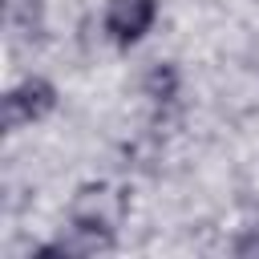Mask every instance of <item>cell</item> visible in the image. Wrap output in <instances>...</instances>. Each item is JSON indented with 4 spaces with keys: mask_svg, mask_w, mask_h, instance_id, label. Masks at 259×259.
<instances>
[{
    "mask_svg": "<svg viewBox=\"0 0 259 259\" xmlns=\"http://www.w3.org/2000/svg\"><path fill=\"white\" fill-rule=\"evenodd\" d=\"M57 109V85L49 77H24L4 93V130H24Z\"/></svg>",
    "mask_w": 259,
    "mask_h": 259,
    "instance_id": "cell-1",
    "label": "cell"
},
{
    "mask_svg": "<svg viewBox=\"0 0 259 259\" xmlns=\"http://www.w3.org/2000/svg\"><path fill=\"white\" fill-rule=\"evenodd\" d=\"M69 219L117 235V227H121V219H125V194H121L117 186H109V182H85V186H77V194L69 198Z\"/></svg>",
    "mask_w": 259,
    "mask_h": 259,
    "instance_id": "cell-2",
    "label": "cell"
},
{
    "mask_svg": "<svg viewBox=\"0 0 259 259\" xmlns=\"http://www.w3.org/2000/svg\"><path fill=\"white\" fill-rule=\"evenodd\" d=\"M158 20V0H105L101 28L117 49H134Z\"/></svg>",
    "mask_w": 259,
    "mask_h": 259,
    "instance_id": "cell-3",
    "label": "cell"
},
{
    "mask_svg": "<svg viewBox=\"0 0 259 259\" xmlns=\"http://www.w3.org/2000/svg\"><path fill=\"white\" fill-rule=\"evenodd\" d=\"M182 89V73L174 61H154L146 73H142V97H150L154 105H170Z\"/></svg>",
    "mask_w": 259,
    "mask_h": 259,
    "instance_id": "cell-4",
    "label": "cell"
},
{
    "mask_svg": "<svg viewBox=\"0 0 259 259\" xmlns=\"http://www.w3.org/2000/svg\"><path fill=\"white\" fill-rule=\"evenodd\" d=\"M8 28L16 36L45 32V0H8Z\"/></svg>",
    "mask_w": 259,
    "mask_h": 259,
    "instance_id": "cell-5",
    "label": "cell"
},
{
    "mask_svg": "<svg viewBox=\"0 0 259 259\" xmlns=\"http://www.w3.org/2000/svg\"><path fill=\"white\" fill-rule=\"evenodd\" d=\"M231 251H235L239 259H259V223H251V227H243V231L235 235V243H231Z\"/></svg>",
    "mask_w": 259,
    "mask_h": 259,
    "instance_id": "cell-6",
    "label": "cell"
}]
</instances>
